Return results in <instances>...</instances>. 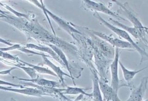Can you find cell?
<instances>
[{
  "instance_id": "cell-29",
  "label": "cell",
  "mask_w": 148,
  "mask_h": 101,
  "mask_svg": "<svg viewBox=\"0 0 148 101\" xmlns=\"http://www.w3.org/2000/svg\"><path fill=\"white\" fill-rule=\"evenodd\" d=\"M0 13H2V15H5V16H6V12H4V11L2 10L1 9H0Z\"/></svg>"
},
{
  "instance_id": "cell-16",
  "label": "cell",
  "mask_w": 148,
  "mask_h": 101,
  "mask_svg": "<svg viewBox=\"0 0 148 101\" xmlns=\"http://www.w3.org/2000/svg\"><path fill=\"white\" fill-rule=\"evenodd\" d=\"M91 89V88H83L79 87H72L66 86V88H65V90L62 92V95H86L88 97H92L91 93H88L86 91Z\"/></svg>"
},
{
  "instance_id": "cell-34",
  "label": "cell",
  "mask_w": 148,
  "mask_h": 101,
  "mask_svg": "<svg viewBox=\"0 0 148 101\" xmlns=\"http://www.w3.org/2000/svg\"><path fill=\"white\" fill-rule=\"evenodd\" d=\"M1 18H4V17L2 16H0V19H1Z\"/></svg>"
},
{
  "instance_id": "cell-9",
  "label": "cell",
  "mask_w": 148,
  "mask_h": 101,
  "mask_svg": "<svg viewBox=\"0 0 148 101\" xmlns=\"http://www.w3.org/2000/svg\"><path fill=\"white\" fill-rule=\"evenodd\" d=\"M109 20L112 23L113 25L117 26H118L117 27L120 28L125 30L128 33H129L135 38L144 39V36L146 35L145 34V30H139V29H138V28H137L135 27H128V26L123 24L122 23H121L119 21H117V20H116L113 19H112V18H109Z\"/></svg>"
},
{
  "instance_id": "cell-27",
  "label": "cell",
  "mask_w": 148,
  "mask_h": 101,
  "mask_svg": "<svg viewBox=\"0 0 148 101\" xmlns=\"http://www.w3.org/2000/svg\"><path fill=\"white\" fill-rule=\"evenodd\" d=\"M0 42H1V43H2V44H5V45H9V46L13 45V44H12L10 42H9L8 40L3 39V38H0Z\"/></svg>"
},
{
  "instance_id": "cell-3",
  "label": "cell",
  "mask_w": 148,
  "mask_h": 101,
  "mask_svg": "<svg viewBox=\"0 0 148 101\" xmlns=\"http://www.w3.org/2000/svg\"><path fill=\"white\" fill-rule=\"evenodd\" d=\"M119 61V49L116 48L114 58L110 64V68L111 72V84L110 86L116 92H118L119 89L121 86L120 84L118 74V64Z\"/></svg>"
},
{
  "instance_id": "cell-31",
  "label": "cell",
  "mask_w": 148,
  "mask_h": 101,
  "mask_svg": "<svg viewBox=\"0 0 148 101\" xmlns=\"http://www.w3.org/2000/svg\"><path fill=\"white\" fill-rule=\"evenodd\" d=\"M10 101H17V100H15V99H14L13 98H11Z\"/></svg>"
},
{
  "instance_id": "cell-32",
  "label": "cell",
  "mask_w": 148,
  "mask_h": 101,
  "mask_svg": "<svg viewBox=\"0 0 148 101\" xmlns=\"http://www.w3.org/2000/svg\"><path fill=\"white\" fill-rule=\"evenodd\" d=\"M144 28L145 29V30H147L148 31V27H144Z\"/></svg>"
},
{
  "instance_id": "cell-18",
  "label": "cell",
  "mask_w": 148,
  "mask_h": 101,
  "mask_svg": "<svg viewBox=\"0 0 148 101\" xmlns=\"http://www.w3.org/2000/svg\"><path fill=\"white\" fill-rule=\"evenodd\" d=\"M20 62L22 63H24V64L28 66V67H30L32 68H34L36 72H38L39 73H40V74H49V75H53V76H54L56 77H57V75L53 71H51V70H49V68H45V67H40L39 66H37V65H35V64H31V63H28L26 62H24V61H23L21 60L20 59Z\"/></svg>"
},
{
  "instance_id": "cell-13",
  "label": "cell",
  "mask_w": 148,
  "mask_h": 101,
  "mask_svg": "<svg viewBox=\"0 0 148 101\" xmlns=\"http://www.w3.org/2000/svg\"><path fill=\"white\" fill-rule=\"evenodd\" d=\"M42 58H43V64H46L47 66H48L49 67H50L52 70H53V71L57 75V77L59 78L62 85L63 86H65V82H64V76H67L69 78H71L72 80V77L70 75V74H66V73L64 72L60 67L58 66H57L56 65H55L54 63H53L50 60H49L47 59V57L46 56H42Z\"/></svg>"
},
{
  "instance_id": "cell-25",
  "label": "cell",
  "mask_w": 148,
  "mask_h": 101,
  "mask_svg": "<svg viewBox=\"0 0 148 101\" xmlns=\"http://www.w3.org/2000/svg\"><path fill=\"white\" fill-rule=\"evenodd\" d=\"M0 85H5V86H17V87H21V88H23L24 86H23V85H18V84H13L9 82H7V81H5L3 80H0Z\"/></svg>"
},
{
  "instance_id": "cell-5",
  "label": "cell",
  "mask_w": 148,
  "mask_h": 101,
  "mask_svg": "<svg viewBox=\"0 0 148 101\" xmlns=\"http://www.w3.org/2000/svg\"><path fill=\"white\" fill-rule=\"evenodd\" d=\"M147 82L148 77H143L140 81V85L137 88L131 90L128 99L125 101H142L147 89Z\"/></svg>"
},
{
  "instance_id": "cell-7",
  "label": "cell",
  "mask_w": 148,
  "mask_h": 101,
  "mask_svg": "<svg viewBox=\"0 0 148 101\" xmlns=\"http://www.w3.org/2000/svg\"><path fill=\"white\" fill-rule=\"evenodd\" d=\"M0 89L4 90L6 91H10L16 93H21L23 95H29V96H47L46 93L35 88H25L24 86L23 88L18 89V88H13L10 86H2L0 85Z\"/></svg>"
},
{
  "instance_id": "cell-10",
  "label": "cell",
  "mask_w": 148,
  "mask_h": 101,
  "mask_svg": "<svg viewBox=\"0 0 148 101\" xmlns=\"http://www.w3.org/2000/svg\"><path fill=\"white\" fill-rule=\"evenodd\" d=\"M17 80L22 81H26V82H30L33 84H35L37 85L44 86V87H48V88H59L61 86H64L61 83L55 81L49 80L44 78H41L39 77H37L35 79H25L23 78H17L16 77Z\"/></svg>"
},
{
  "instance_id": "cell-35",
  "label": "cell",
  "mask_w": 148,
  "mask_h": 101,
  "mask_svg": "<svg viewBox=\"0 0 148 101\" xmlns=\"http://www.w3.org/2000/svg\"><path fill=\"white\" fill-rule=\"evenodd\" d=\"M142 101H148V98H147L146 100H142Z\"/></svg>"
},
{
  "instance_id": "cell-4",
  "label": "cell",
  "mask_w": 148,
  "mask_h": 101,
  "mask_svg": "<svg viewBox=\"0 0 148 101\" xmlns=\"http://www.w3.org/2000/svg\"><path fill=\"white\" fill-rule=\"evenodd\" d=\"M91 31L94 34L103 39V40L106 41L107 42L110 43L111 45L116 46V48H117L119 49L123 48V49H134V46L131 44H130L127 41L121 40L120 39L111 37L110 35H108L101 32L96 31L94 30H91Z\"/></svg>"
},
{
  "instance_id": "cell-20",
  "label": "cell",
  "mask_w": 148,
  "mask_h": 101,
  "mask_svg": "<svg viewBox=\"0 0 148 101\" xmlns=\"http://www.w3.org/2000/svg\"><path fill=\"white\" fill-rule=\"evenodd\" d=\"M14 67H16L17 68H19L20 69H22L31 78V79H35L37 77H38V75H37L36 71L34 68H32L30 67L23 66L21 65V63H16L14 64Z\"/></svg>"
},
{
  "instance_id": "cell-6",
  "label": "cell",
  "mask_w": 148,
  "mask_h": 101,
  "mask_svg": "<svg viewBox=\"0 0 148 101\" xmlns=\"http://www.w3.org/2000/svg\"><path fill=\"white\" fill-rule=\"evenodd\" d=\"M113 2H116V3L120 6V9L119 11L121 12L122 15H123L124 16H125L134 25V27L140 30H145L144 27L141 22L137 19L136 17L132 13L131 10H130L126 6H125V4H122L120 2H119L117 1L114 0Z\"/></svg>"
},
{
  "instance_id": "cell-12",
  "label": "cell",
  "mask_w": 148,
  "mask_h": 101,
  "mask_svg": "<svg viewBox=\"0 0 148 101\" xmlns=\"http://www.w3.org/2000/svg\"><path fill=\"white\" fill-rule=\"evenodd\" d=\"M23 47L25 48H27V49H34L36 50L46 52L48 54H49L50 57H53L54 59H55L57 62H58L60 64H61L62 66L64 67V65L62 62L61 60V59L57 56V55L50 47H47V46H44L43 45H36V44H32V43L26 44H25L24 46H23Z\"/></svg>"
},
{
  "instance_id": "cell-21",
  "label": "cell",
  "mask_w": 148,
  "mask_h": 101,
  "mask_svg": "<svg viewBox=\"0 0 148 101\" xmlns=\"http://www.w3.org/2000/svg\"><path fill=\"white\" fill-rule=\"evenodd\" d=\"M0 5L4 7L5 9H6L7 10H8L9 11H10V12L13 13V14L15 15V16L18 18H24L27 20H29V15H28V14H25V13H22L20 12H18L16 10H15L14 9H12L10 6H9L8 5L6 4V3H2L0 2Z\"/></svg>"
},
{
  "instance_id": "cell-17",
  "label": "cell",
  "mask_w": 148,
  "mask_h": 101,
  "mask_svg": "<svg viewBox=\"0 0 148 101\" xmlns=\"http://www.w3.org/2000/svg\"><path fill=\"white\" fill-rule=\"evenodd\" d=\"M119 64L121 67V69L122 70V72H123V77H124V80L128 82H130L134 78V77H135V75L136 74H137L138 73L144 70L145 69H146L147 67H144V68H142L140 70H134V71H131V70H128L123 64V63L120 62V61H119Z\"/></svg>"
},
{
  "instance_id": "cell-1",
  "label": "cell",
  "mask_w": 148,
  "mask_h": 101,
  "mask_svg": "<svg viewBox=\"0 0 148 101\" xmlns=\"http://www.w3.org/2000/svg\"><path fill=\"white\" fill-rule=\"evenodd\" d=\"M94 16L97 18L102 24H103L105 26H106L107 28L110 29L111 31H112L113 33H114L116 34L119 35V37H121L124 39L126 40L127 42L131 44L134 48V49L137 50V52L140 54L141 56V60L140 62V64H141L145 60H148V53H147L144 49H143L142 48H140L136 42H135L132 38L130 37L129 34L125 31V30L119 28L112 24L109 23V22L106 21L105 20H104L103 18H102L98 12H95L94 14Z\"/></svg>"
},
{
  "instance_id": "cell-19",
  "label": "cell",
  "mask_w": 148,
  "mask_h": 101,
  "mask_svg": "<svg viewBox=\"0 0 148 101\" xmlns=\"http://www.w3.org/2000/svg\"><path fill=\"white\" fill-rule=\"evenodd\" d=\"M28 1L30 2H32L34 5H35L38 8H40V9H41L42 10V11L43 12V13L45 14L46 17L47 18V20H48V22H49V24H50V27H51V30H52V31H53V33L54 35L56 36V33H55L54 30V28H53V26H52V24H51V21H50V18H49V15H47V12H46V8H45V5H44L43 3V1H36V0H32H32H29V1Z\"/></svg>"
},
{
  "instance_id": "cell-26",
  "label": "cell",
  "mask_w": 148,
  "mask_h": 101,
  "mask_svg": "<svg viewBox=\"0 0 148 101\" xmlns=\"http://www.w3.org/2000/svg\"><path fill=\"white\" fill-rule=\"evenodd\" d=\"M17 67H13L12 68H10L9 69L6 70H3L0 71V75H6V74H10V73L12 70L16 69Z\"/></svg>"
},
{
  "instance_id": "cell-22",
  "label": "cell",
  "mask_w": 148,
  "mask_h": 101,
  "mask_svg": "<svg viewBox=\"0 0 148 101\" xmlns=\"http://www.w3.org/2000/svg\"><path fill=\"white\" fill-rule=\"evenodd\" d=\"M0 58L3 59H6V60H10L14 61L17 62V63H20V59L18 57H17L14 56L12 55L11 54L8 53L7 52H3L0 50Z\"/></svg>"
},
{
  "instance_id": "cell-23",
  "label": "cell",
  "mask_w": 148,
  "mask_h": 101,
  "mask_svg": "<svg viewBox=\"0 0 148 101\" xmlns=\"http://www.w3.org/2000/svg\"><path fill=\"white\" fill-rule=\"evenodd\" d=\"M18 50L20 51H21L25 53H27V54H32V55H39V56H46V57H50L49 55H46L44 53H38V52H35L34 51H32L31 50V49H27V48H24L23 46H21L18 49Z\"/></svg>"
},
{
  "instance_id": "cell-33",
  "label": "cell",
  "mask_w": 148,
  "mask_h": 101,
  "mask_svg": "<svg viewBox=\"0 0 148 101\" xmlns=\"http://www.w3.org/2000/svg\"><path fill=\"white\" fill-rule=\"evenodd\" d=\"M145 33H147V35H148V31L146 30H145Z\"/></svg>"
},
{
  "instance_id": "cell-28",
  "label": "cell",
  "mask_w": 148,
  "mask_h": 101,
  "mask_svg": "<svg viewBox=\"0 0 148 101\" xmlns=\"http://www.w3.org/2000/svg\"><path fill=\"white\" fill-rule=\"evenodd\" d=\"M0 62L3 63L4 64H8V65L9 64V62H8V61H7V60H5V59H1V58H0Z\"/></svg>"
},
{
  "instance_id": "cell-11",
  "label": "cell",
  "mask_w": 148,
  "mask_h": 101,
  "mask_svg": "<svg viewBox=\"0 0 148 101\" xmlns=\"http://www.w3.org/2000/svg\"><path fill=\"white\" fill-rule=\"evenodd\" d=\"M46 11L47 15H49V16H50L51 18H52L61 28H62L63 30H64L65 31L68 32L69 34H72L73 33L80 34V33L77 30H76V28H75L74 27H73L72 26L69 25V23L68 22L64 20L61 17L54 15V13H53L51 12H50L49 10H48L46 8Z\"/></svg>"
},
{
  "instance_id": "cell-24",
  "label": "cell",
  "mask_w": 148,
  "mask_h": 101,
  "mask_svg": "<svg viewBox=\"0 0 148 101\" xmlns=\"http://www.w3.org/2000/svg\"><path fill=\"white\" fill-rule=\"evenodd\" d=\"M21 47V45L20 44H14L12 46H8V47H6V48H0V50L1 51H3V52H7L9 50H18Z\"/></svg>"
},
{
  "instance_id": "cell-30",
  "label": "cell",
  "mask_w": 148,
  "mask_h": 101,
  "mask_svg": "<svg viewBox=\"0 0 148 101\" xmlns=\"http://www.w3.org/2000/svg\"><path fill=\"white\" fill-rule=\"evenodd\" d=\"M0 16H3V17H4V18H6V16H5V15H2V13H0Z\"/></svg>"
},
{
  "instance_id": "cell-14",
  "label": "cell",
  "mask_w": 148,
  "mask_h": 101,
  "mask_svg": "<svg viewBox=\"0 0 148 101\" xmlns=\"http://www.w3.org/2000/svg\"><path fill=\"white\" fill-rule=\"evenodd\" d=\"M47 45H48L51 49H53V50L57 55V56L59 57V58L61 59V60L62 62L64 65V67H65L67 69V70L68 71V72L70 74V75L71 76L72 78V81H73V84L75 85V81H74V78H73V77L72 75V71H71V69L69 67V63H68V61L66 59V57L65 56V55L64 54V53L63 52V51L59 48L56 45H54L53 44H47Z\"/></svg>"
},
{
  "instance_id": "cell-2",
  "label": "cell",
  "mask_w": 148,
  "mask_h": 101,
  "mask_svg": "<svg viewBox=\"0 0 148 101\" xmlns=\"http://www.w3.org/2000/svg\"><path fill=\"white\" fill-rule=\"evenodd\" d=\"M82 6L84 8H85L86 9H88L91 11H94L95 12H102L108 15L114 17L117 19L123 20L124 21L127 20L124 18L121 17L120 16L116 15L114 12L110 10L109 8L106 7L103 3L100 2H94L90 0H86L83 1Z\"/></svg>"
},
{
  "instance_id": "cell-15",
  "label": "cell",
  "mask_w": 148,
  "mask_h": 101,
  "mask_svg": "<svg viewBox=\"0 0 148 101\" xmlns=\"http://www.w3.org/2000/svg\"><path fill=\"white\" fill-rule=\"evenodd\" d=\"M92 97L93 98L94 101H103L102 95H101V91L99 87V79L96 73H92Z\"/></svg>"
},
{
  "instance_id": "cell-8",
  "label": "cell",
  "mask_w": 148,
  "mask_h": 101,
  "mask_svg": "<svg viewBox=\"0 0 148 101\" xmlns=\"http://www.w3.org/2000/svg\"><path fill=\"white\" fill-rule=\"evenodd\" d=\"M99 84L101 92L103 96V101H121L116 92L110 86L101 80H99Z\"/></svg>"
}]
</instances>
